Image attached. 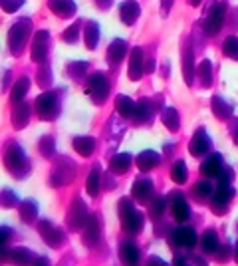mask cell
Returning a JSON list of instances; mask_svg holds the SVG:
<instances>
[{
    "label": "cell",
    "mask_w": 238,
    "mask_h": 266,
    "mask_svg": "<svg viewBox=\"0 0 238 266\" xmlns=\"http://www.w3.org/2000/svg\"><path fill=\"white\" fill-rule=\"evenodd\" d=\"M222 20H224V4L222 2H213L211 8L207 10V16H205L207 34H216L222 26Z\"/></svg>",
    "instance_id": "6da1fadb"
},
{
    "label": "cell",
    "mask_w": 238,
    "mask_h": 266,
    "mask_svg": "<svg viewBox=\"0 0 238 266\" xmlns=\"http://www.w3.org/2000/svg\"><path fill=\"white\" fill-rule=\"evenodd\" d=\"M28 30H30V20H18L16 24L10 28V32H8V46H10V50L14 54L20 52V48L24 46Z\"/></svg>",
    "instance_id": "7a4b0ae2"
},
{
    "label": "cell",
    "mask_w": 238,
    "mask_h": 266,
    "mask_svg": "<svg viewBox=\"0 0 238 266\" xmlns=\"http://www.w3.org/2000/svg\"><path fill=\"white\" fill-rule=\"evenodd\" d=\"M119 16L125 24H133L135 18L139 16V4L133 2V0H125L121 6H119Z\"/></svg>",
    "instance_id": "3957f363"
},
{
    "label": "cell",
    "mask_w": 238,
    "mask_h": 266,
    "mask_svg": "<svg viewBox=\"0 0 238 266\" xmlns=\"http://www.w3.org/2000/svg\"><path fill=\"white\" fill-rule=\"evenodd\" d=\"M88 92L95 97V99H101V97L107 96V80L103 75H94L88 84Z\"/></svg>",
    "instance_id": "277c9868"
},
{
    "label": "cell",
    "mask_w": 238,
    "mask_h": 266,
    "mask_svg": "<svg viewBox=\"0 0 238 266\" xmlns=\"http://www.w3.org/2000/svg\"><path fill=\"white\" fill-rule=\"evenodd\" d=\"M46 48H48V32H38L36 34V42H34V50H32V60L34 62L44 60Z\"/></svg>",
    "instance_id": "5b68a950"
},
{
    "label": "cell",
    "mask_w": 238,
    "mask_h": 266,
    "mask_svg": "<svg viewBox=\"0 0 238 266\" xmlns=\"http://www.w3.org/2000/svg\"><path fill=\"white\" fill-rule=\"evenodd\" d=\"M143 52L141 48L133 50V56H131V64H129V78L131 80H139L143 72Z\"/></svg>",
    "instance_id": "8992f818"
},
{
    "label": "cell",
    "mask_w": 238,
    "mask_h": 266,
    "mask_svg": "<svg viewBox=\"0 0 238 266\" xmlns=\"http://www.w3.org/2000/svg\"><path fill=\"white\" fill-rule=\"evenodd\" d=\"M125 50H127V44L123 42V40H115L111 46H109V50H107V58H109V62L111 64H117V62H121L123 60V56H125Z\"/></svg>",
    "instance_id": "52a82bcc"
},
{
    "label": "cell",
    "mask_w": 238,
    "mask_h": 266,
    "mask_svg": "<svg viewBox=\"0 0 238 266\" xmlns=\"http://www.w3.org/2000/svg\"><path fill=\"white\" fill-rule=\"evenodd\" d=\"M209 149V137L203 133V131H199L194 137H192V141H190V153L192 155H201V153H205Z\"/></svg>",
    "instance_id": "ba28073f"
},
{
    "label": "cell",
    "mask_w": 238,
    "mask_h": 266,
    "mask_svg": "<svg viewBox=\"0 0 238 266\" xmlns=\"http://www.w3.org/2000/svg\"><path fill=\"white\" fill-rule=\"evenodd\" d=\"M38 111L42 113V116H50L52 111H54V107H56V103H54V96L52 94H44V96L38 97Z\"/></svg>",
    "instance_id": "9c48e42d"
},
{
    "label": "cell",
    "mask_w": 238,
    "mask_h": 266,
    "mask_svg": "<svg viewBox=\"0 0 238 266\" xmlns=\"http://www.w3.org/2000/svg\"><path fill=\"white\" fill-rule=\"evenodd\" d=\"M52 10H54L56 14H60V16H71V14L75 12V4H73L71 0H58V2L52 6Z\"/></svg>",
    "instance_id": "30bf717a"
},
{
    "label": "cell",
    "mask_w": 238,
    "mask_h": 266,
    "mask_svg": "<svg viewBox=\"0 0 238 266\" xmlns=\"http://www.w3.org/2000/svg\"><path fill=\"white\" fill-rule=\"evenodd\" d=\"M157 161H159L157 153H151V151H145V153H141V155H139V159H137L139 169H143V171L155 167V165H157Z\"/></svg>",
    "instance_id": "8fae6325"
},
{
    "label": "cell",
    "mask_w": 238,
    "mask_h": 266,
    "mask_svg": "<svg viewBox=\"0 0 238 266\" xmlns=\"http://www.w3.org/2000/svg\"><path fill=\"white\" fill-rule=\"evenodd\" d=\"M97 36H99V28L95 22H88L86 26V44H88V48L94 50L97 46Z\"/></svg>",
    "instance_id": "7c38bea8"
},
{
    "label": "cell",
    "mask_w": 238,
    "mask_h": 266,
    "mask_svg": "<svg viewBox=\"0 0 238 266\" xmlns=\"http://www.w3.org/2000/svg\"><path fill=\"white\" fill-rule=\"evenodd\" d=\"M218 171H220V157H218V155H211V157L205 161V165H203V173L209 175V177H214Z\"/></svg>",
    "instance_id": "4fadbf2b"
},
{
    "label": "cell",
    "mask_w": 238,
    "mask_h": 266,
    "mask_svg": "<svg viewBox=\"0 0 238 266\" xmlns=\"http://www.w3.org/2000/svg\"><path fill=\"white\" fill-rule=\"evenodd\" d=\"M175 239H177V242L183 246H192L194 244V233L190 231V229H179L177 233H175Z\"/></svg>",
    "instance_id": "5bb4252c"
},
{
    "label": "cell",
    "mask_w": 238,
    "mask_h": 266,
    "mask_svg": "<svg viewBox=\"0 0 238 266\" xmlns=\"http://www.w3.org/2000/svg\"><path fill=\"white\" fill-rule=\"evenodd\" d=\"M224 54L228 56V58H232V60H238V38L236 36H228L226 40H224Z\"/></svg>",
    "instance_id": "9a60e30c"
},
{
    "label": "cell",
    "mask_w": 238,
    "mask_h": 266,
    "mask_svg": "<svg viewBox=\"0 0 238 266\" xmlns=\"http://www.w3.org/2000/svg\"><path fill=\"white\" fill-rule=\"evenodd\" d=\"M73 145H75V149H77L82 155H90V153L94 151V139L77 137V139H73Z\"/></svg>",
    "instance_id": "2e32d148"
},
{
    "label": "cell",
    "mask_w": 238,
    "mask_h": 266,
    "mask_svg": "<svg viewBox=\"0 0 238 266\" xmlns=\"http://www.w3.org/2000/svg\"><path fill=\"white\" fill-rule=\"evenodd\" d=\"M129 155H117V157H113L111 159V169L115 171V173H125L127 167H129Z\"/></svg>",
    "instance_id": "e0dca14e"
},
{
    "label": "cell",
    "mask_w": 238,
    "mask_h": 266,
    "mask_svg": "<svg viewBox=\"0 0 238 266\" xmlns=\"http://www.w3.org/2000/svg\"><path fill=\"white\" fill-rule=\"evenodd\" d=\"M173 211H175V217L179 218V220H185V218H189V207H187V203H185L183 199H175Z\"/></svg>",
    "instance_id": "ac0fdd59"
},
{
    "label": "cell",
    "mask_w": 238,
    "mask_h": 266,
    "mask_svg": "<svg viewBox=\"0 0 238 266\" xmlns=\"http://www.w3.org/2000/svg\"><path fill=\"white\" fill-rule=\"evenodd\" d=\"M133 107H135V103H133L129 97H125V96L117 97V109L123 113V116H131Z\"/></svg>",
    "instance_id": "d6986e66"
},
{
    "label": "cell",
    "mask_w": 238,
    "mask_h": 266,
    "mask_svg": "<svg viewBox=\"0 0 238 266\" xmlns=\"http://www.w3.org/2000/svg\"><path fill=\"white\" fill-rule=\"evenodd\" d=\"M183 58H185V73H187V82H192V54H190V48L189 46H185V54H183Z\"/></svg>",
    "instance_id": "ffe728a7"
},
{
    "label": "cell",
    "mask_w": 238,
    "mask_h": 266,
    "mask_svg": "<svg viewBox=\"0 0 238 266\" xmlns=\"http://www.w3.org/2000/svg\"><path fill=\"white\" fill-rule=\"evenodd\" d=\"M28 86H30V82H28L26 78H22V80H20V82L16 84L14 92H12V99H14V101H18V99H20V97H22L24 94L28 92Z\"/></svg>",
    "instance_id": "44dd1931"
},
{
    "label": "cell",
    "mask_w": 238,
    "mask_h": 266,
    "mask_svg": "<svg viewBox=\"0 0 238 266\" xmlns=\"http://www.w3.org/2000/svg\"><path fill=\"white\" fill-rule=\"evenodd\" d=\"M173 179H175L177 183H185V179H187V167H185L183 161H179V163L175 165V169H173Z\"/></svg>",
    "instance_id": "7402d4cb"
},
{
    "label": "cell",
    "mask_w": 238,
    "mask_h": 266,
    "mask_svg": "<svg viewBox=\"0 0 238 266\" xmlns=\"http://www.w3.org/2000/svg\"><path fill=\"white\" fill-rule=\"evenodd\" d=\"M203 244H205V250H209V252L216 250V246H218L216 235H214V233H207V235H205V239H203Z\"/></svg>",
    "instance_id": "603a6c76"
},
{
    "label": "cell",
    "mask_w": 238,
    "mask_h": 266,
    "mask_svg": "<svg viewBox=\"0 0 238 266\" xmlns=\"http://www.w3.org/2000/svg\"><path fill=\"white\" fill-rule=\"evenodd\" d=\"M163 121H165V125H169L171 129H177V113H175L173 109H165V111H163Z\"/></svg>",
    "instance_id": "cb8c5ba5"
},
{
    "label": "cell",
    "mask_w": 238,
    "mask_h": 266,
    "mask_svg": "<svg viewBox=\"0 0 238 266\" xmlns=\"http://www.w3.org/2000/svg\"><path fill=\"white\" fill-rule=\"evenodd\" d=\"M199 73L203 75V82H205V84H209V80H211V62H209V60H205V62L201 64Z\"/></svg>",
    "instance_id": "d4e9b609"
},
{
    "label": "cell",
    "mask_w": 238,
    "mask_h": 266,
    "mask_svg": "<svg viewBox=\"0 0 238 266\" xmlns=\"http://www.w3.org/2000/svg\"><path fill=\"white\" fill-rule=\"evenodd\" d=\"M123 252H125V260H127L129 264H135V262H137V250H135L131 244H127Z\"/></svg>",
    "instance_id": "484cf974"
},
{
    "label": "cell",
    "mask_w": 238,
    "mask_h": 266,
    "mask_svg": "<svg viewBox=\"0 0 238 266\" xmlns=\"http://www.w3.org/2000/svg\"><path fill=\"white\" fill-rule=\"evenodd\" d=\"M24 0H2V8L6 10V12H14V10H18V6L22 4Z\"/></svg>",
    "instance_id": "4316f807"
},
{
    "label": "cell",
    "mask_w": 238,
    "mask_h": 266,
    "mask_svg": "<svg viewBox=\"0 0 238 266\" xmlns=\"http://www.w3.org/2000/svg\"><path fill=\"white\" fill-rule=\"evenodd\" d=\"M149 187H151V185H149V183H147V181H143V183H137V185H135V187H133V193L137 195V199H145V193H147V189H149Z\"/></svg>",
    "instance_id": "83f0119b"
},
{
    "label": "cell",
    "mask_w": 238,
    "mask_h": 266,
    "mask_svg": "<svg viewBox=\"0 0 238 266\" xmlns=\"http://www.w3.org/2000/svg\"><path fill=\"white\" fill-rule=\"evenodd\" d=\"M88 193L90 195H95L97 193V169L90 175V179H88Z\"/></svg>",
    "instance_id": "f1b7e54d"
},
{
    "label": "cell",
    "mask_w": 238,
    "mask_h": 266,
    "mask_svg": "<svg viewBox=\"0 0 238 266\" xmlns=\"http://www.w3.org/2000/svg\"><path fill=\"white\" fill-rule=\"evenodd\" d=\"M77 30H80V26H77V24H73V26H71L70 30H68V32L64 34V38H66V42H75V34H77Z\"/></svg>",
    "instance_id": "f546056e"
},
{
    "label": "cell",
    "mask_w": 238,
    "mask_h": 266,
    "mask_svg": "<svg viewBox=\"0 0 238 266\" xmlns=\"http://www.w3.org/2000/svg\"><path fill=\"white\" fill-rule=\"evenodd\" d=\"M196 193L211 195V185H209V183H201V185H196Z\"/></svg>",
    "instance_id": "4dcf8cb0"
},
{
    "label": "cell",
    "mask_w": 238,
    "mask_h": 266,
    "mask_svg": "<svg viewBox=\"0 0 238 266\" xmlns=\"http://www.w3.org/2000/svg\"><path fill=\"white\" fill-rule=\"evenodd\" d=\"M97 4H99V8H109L111 0H97Z\"/></svg>",
    "instance_id": "1f68e13d"
},
{
    "label": "cell",
    "mask_w": 238,
    "mask_h": 266,
    "mask_svg": "<svg viewBox=\"0 0 238 266\" xmlns=\"http://www.w3.org/2000/svg\"><path fill=\"white\" fill-rule=\"evenodd\" d=\"M190 2H192L194 6H199V2H201V0H190Z\"/></svg>",
    "instance_id": "d6a6232c"
}]
</instances>
